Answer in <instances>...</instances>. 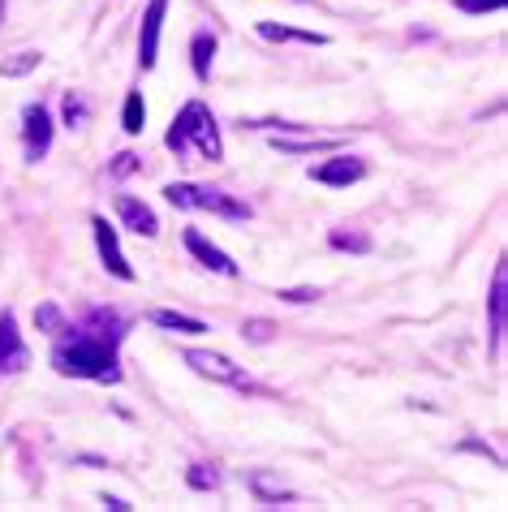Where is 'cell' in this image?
I'll list each match as a JSON object with an SVG mask.
<instances>
[{"instance_id":"1","label":"cell","mask_w":508,"mask_h":512,"mask_svg":"<svg viewBox=\"0 0 508 512\" xmlns=\"http://www.w3.org/2000/svg\"><path fill=\"white\" fill-rule=\"evenodd\" d=\"M130 332V319L117 306H91L82 319L52 336V371L65 379L91 383H121V345Z\"/></svg>"},{"instance_id":"2","label":"cell","mask_w":508,"mask_h":512,"mask_svg":"<svg viewBox=\"0 0 508 512\" xmlns=\"http://www.w3.org/2000/svg\"><path fill=\"white\" fill-rule=\"evenodd\" d=\"M164 147L177 155V160H186V155H199L203 164H220L224 160V138H220V125L211 117V108L203 99H190L186 108L173 117L164 134Z\"/></svg>"},{"instance_id":"3","label":"cell","mask_w":508,"mask_h":512,"mask_svg":"<svg viewBox=\"0 0 508 512\" xmlns=\"http://www.w3.org/2000/svg\"><path fill=\"white\" fill-rule=\"evenodd\" d=\"M164 198L173 207L181 211H211V216H220V220H233V224H242L254 216V207L246 203V198H237L229 190H220V186H194V181H173V186H164Z\"/></svg>"},{"instance_id":"4","label":"cell","mask_w":508,"mask_h":512,"mask_svg":"<svg viewBox=\"0 0 508 512\" xmlns=\"http://www.w3.org/2000/svg\"><path fill=\"white\" fill-rule=\"evenodd\" d=\"M52 134H56L52 108L44 104V99L26 104L22 108V155H26V164H39L52 151Z\"/></svg>"},{"instance_id":"5","label":"cell","mask_w":508,"mask_h":512,"mask_svg":"<svg viewBox=\"0 0 508 512\" xmlns=\"http://www.w3.org/2000/svg\"><path fill=\"white\" fill-rule=\"evenodd\" d=\"M186 366H190L194 375L211 379V383H224V388H250V375H246L233 358H224V353H211V349H186Z\"/></svg>"},{"instance_id":"6","label":"cell","mask_w":508,"mask_h":512,"mask_svg":"<svg viewBox=\"0 0 508 512\" xmlns=\"http://www.w3.org/2000/svg\"><path fill=\"white\" fill-rule=\"evenodd\" d=\"M504 332H508V267L496 263L491 272V297H487V340H491V358L504 353Z\"/></svg>"},{"instance_id":"7","label":"cell","mask_w":508,"mask_h":512,"mask_svg":"<svg viewBox=\"0 0 508 512\" xmlns=\"http://www.w3.org/2000/svg\"><path fill=\"white\" fill-rule=\"evenodd\" d=\"M31 366V345L22 340V327L13 310H0V375H22Z\"/></svg>"},{"instance_id":"8","label":"cell","mask_w":508,"mask_h":512,"mask_svg":"<svg viewBox=\"0 0 508 512\" xmlns=\"http://www.w3.org/2000/svg\"><path fill=\"white\" fill-rule=\"evenodd\" d=\"M91 233H95V250H100V259H104V272H112V276L125 280V284H134V280H138V272L130 267V259H125L117 229H112V224H108L104 216H91Z\"/></svg>"},{"instance_id":"9","label":"cell","mask_w":508,"mask_h":512,"mask_svg":"<svg viewBox=\"0 0 508 512\" xmlns=\"http://www.w3.org/2000/svg\"><path fill=\"white\" fill-rule=\"evenodd\" d=\"M164 13H168V0H147L143 22H138V65H143V74H147V69H155V61H160Z\"/></svg>"},{"instance_id":"10","label":"cell","mask_w":508,"mask_h":512,"mask_svg":"<svg viewBox=\"0 0 508 512\" xmlns=\"http://www.w3.org/2000/svg\"><path fill=\"white\" fill-rule=\"evenodd\" d=\"M181 241H186V250L194 254V263H199V267H207V272H216V276H229V280H237V276H242V267L233 263V254H229V250H220L216 241H207L199 229H186V233H181Z\"/></svg>"},{"instance_id":"11","label":"cell","mask_w":508,"mask_h":512,"mask_svg":"<svg viewBox=\"0 0 508 512\" xmlns=\"http://www.w3.org/2000/svg\"><path fill=\"white\" fill-rule=\"evenodd\" d=\"M362 177H366V164L358 160V155H332V160H323V164L310 168V181H319V186H332V190L358 186Z\"/></svg>"},{"instance_id":"12","label":"cell","mask_w":508,"mask_h":512,"mask_svg":"<svg viewBox=\"0 0 508 512\" xmlns=\"http://www.w3.org/2000/svg\"><path fill=\"white\" fill-rule=\"evenodd\" d=\"M117 216H121V224L134 237H155V233H160V220H155V211L143 203V198H134V194H117Z\"/></svg>"},{"instance_id":"13","label":"cell","mask_w":508,"mask_h":512,"mask_svg":"<svg viewBox=\"0 0 508 512\" xmlns=\"http://www.w3.org/2000/svg\"><path fill=\"white\" fill-rule=\"evenodd\" d=\"M259 35L272 44H306V48H328V35L319 31H298V26H276V22H259Z\"/></svg>"},{"instance_id":"14","label":"cell","mask_w":508,"mask_h":512,"mask_svg":"<svg viewBox=\"0 0 508 512\" xmlns=\"http://www.w3.org/2000/svg\"><path fill=\"white\" fill-rule=\"evenodd\" d=\"M190 65H194V78H199V82L211 78V65H216V35H211V31H194V39H190Z\"/></svg>"},{"instance_id":"15","label":"cell","mask_w":508,"mask_h":512,"mask_svg":"<svg viewBox=\"0 0 508 512\" xmlns=\"http://www.w3.org/2000/svg\"><path fill=\"white\" fill-rule=\"evenodd\" d=\"M151 323L164 327V332H177V336H203L207 332L203 319H190V315H181V310H151Z\"/></svg>"},{"instance_id":"16","label":"cell","mask_w":508,"mask_h":512,"mask_svg":"<svg viewBox=\"0 0 508 512\" xmlns=\"http://www.w3.org/2000/svg\"><path fill=\"white\" fill-rule=\"evenodd\" d=\"M276 151H285V155H310V151H336L341 142L336 138H285V134H272L267 138Z\"/></svg>"},{"instance_id":"17","label":"cell","mask_w":508,"mask_h":512,"mask_svg":"<svg viewBox=\"0 0 508 512\" xmlns=\"http://www.w3.org/2000/svg\"><path fill=\"white\" fill-rule=\"evenodd\" d=\"M250 487H254V495H259V504H280V500H293V491L285 487V482H276L272 474H250Z\"/></svg>"},{"instance_id":"18","label":"cell","mask_w":508,"mask_h":512,"mask_svg":"<svg viewBox=\"0 0 508 512\" xmlns=\"http://www.w3.org/2000/svg\"><path fill=\"white\" fill-rule=\"evenodd\" d=\"M121 125H125V134H143V125H147V104H143V95H138V91L125 95Z\"/></svg>"},{"instance_id":"19","label":"cell","mask_w":508,"mask_h":512,"mask_svg":"<svg viewBox=\"0 0 508 512\" xmlns=\"http://www.w3.org/2000/svg\"><path fill=\"white\" fill-rule=\"evenodd\" d=\"M61 108H65V125H69V130H82V125L91 121V104H87V95H82V91H69Z\"/></svg>"},{"instance_id":"20","label":"cell","mask_w":508,"mask_h":512,"mask_svg":"<svg viewBox=\"0 0 508 512\" xmlns=\"http://www.w3.org/2000/svg\"><path fill=\"white\" fill-rule=\"evenodd\" d=\"M35 327H39V332H48V336L61 332V327H65L61 306H56V302H39V306H35Z\"/></svg>"},{"instance_id":"21","label":"cell","mask_w":508,"mask_h":512,"mask_svg":"<svg viewBox=\"0 0 508 512\" xmlns=\"http://www.w3.org/2000/svg\"><path fill=\"white\" fill-rule=\"evenodd\" d=\"M332 250H349V254H366L371 250V237L366 233H345V229H332Z\"/></svg>"},{"instance_id":"22","label":"cell","mask_w":508,"mask_h":512,"mask_svg":"<svg viewBox=\"0 0 508 512\" xmlns=\"http://www.w3.org/2000/svg\"><path fill=\"white\" fill-rule=\"evenodd\" d=\"M186 482L194 491H220V474L211 465H190L186 469Z\"/></svg>"},{"instance_id":"23","label":"cell","mask_w":508,"mask_h":512,"mask_svg":"<svg viewBox=\"0 0 508 512\" xmlns=\"http://www.w3.org/2000/svg\"><path fill=\"white\" fill-rule=\"evenodd\" d=\"M39 61H44V52H18L13 61L0 65V74H5V78H22V74H31Z\"/></svg>"},{"instance_id":"24","label":"cell","mask_w":508,"mask_h":512,"mask_svg":"<svg viewBox=\"0 0 508 512\" xmlns=\"http://www.w3.org/2000/svg\"><path fill=\"white\" fill-rule=\"evenodd\" d=\"M130 173H138V155L134 151H121L117 160L108 164V177H130Z\"/></svg>"},{"instance_id":"25","label":"cell","mask_w":508,"mask_h":512,"mask_svg":"<svg viewBox=\"0 0 508 512\" xmlns=\"http://www.w3.org/2000/svg\"><path fill=\"white\" fill-rule=\"evenodd\" d=\"M453 5H457L461 13H496V9L508 5V0H453Z\"/></svg>"},{"instance_id":"26","label":"cell","mask_w":508,"mask_h":512,"mask_svg":"<svg viewBox=\"0 0 508 512\" xmlns=\"http://www.w3.org/2000/svg\"><path fill=\"white\" fill-rule=\"evenodd\" d=\"M285 302H315L319 297V289H289V293H280Z\"/></svg>"},{"instance_id":"27","label":"cell","mask_w":508,"mask_h":512,"mask_svg":"<svg viewBox=\"0 0 508 512\" xmlns=\"http://www.w3.org/2000/svg\"><path fill=\"white\" fill-rule=\"evenodd\" d=\"M246 332H250V340H267V323L254 319V323H246Z\"/></svg>"},{"instance_id":"28","label":"cell","mask_w":508,"mask_h":512,"mask_svg":"<svg viewBox=\"0 0 508 512\" xmlns=\"http://www.w3.org/2000/svg\"><path fill=\"white\" fill-rule=\"evenodd\" d=\"M104 508H112V512H130L134 504H125V500H117V495H104Z\"/></svg>"},{"instance_id":"29","label":"cell","mask_w":508,"mask_h":512,"mask_svg":"<svg viewBox=\"0 0 508 512\" xmlns=\"http://www.w3.org/2000/svg\"><path fill=\"white\" fill-rule=\"evenodd\" d=\"M5 13H9V5H5V0H0V22H5Z\"/></svg>"}]
</instances>
